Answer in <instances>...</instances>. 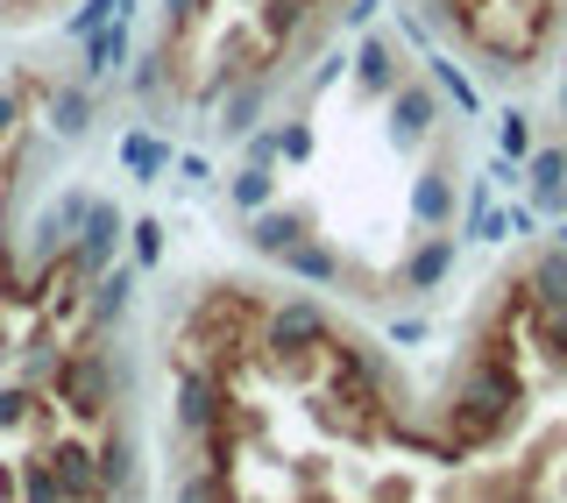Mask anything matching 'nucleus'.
I'll return each instance as SVG.
<instances>
[{
    "label": "nucleus",
    "instance_id": "1",
    "mask_svg": "<svg viewBox=\"0 0 567 503\" xmlns=\"http://www.w3.org/2000/svg\"><path fill=\"white\" fill-rule=\"evenodd\" d=\"M262 319H270V298H262L256 284H220V291H206L192 305L185 333H192V348L206 355V369H235L262 348Z\"/></svg>",
    "mask_w": 567,
    "mask_h": 503
},
{
    "label": "nucleus",
    "instance_id": "2",
    "mask_svg": "<svg viewBox=\"0 0 567 503\" xmlns=\"http://www.w3.org/2000/svg\"><path fill=\"white\" fill-rule=\"evenodd\" d=\"M333 340V312L319 298H277L270 319H262V355H270L277 376H291V383H312L319 376V355H327Z\"/></svg>",
    "mask_w": 567,
    "mask_h": 503
},
{
    "label": "nucleus",
    "instance_id": "3",
    "mask_svg": "<svg viewBox=\"0 0 567 503\" xmlns=\"http://www.w3.org/2000/svg\"><path fill=\"white\" fill-rule=\"evenodd\" d=\"M50 398L79 419H114L121 404V376H114V348L85 340V348H64V362L50 369Z\"/></svg>",
    "mask_w": 567,
    "mask_h": 503
},
{
    "label": "nucleus",
    "instance_id": "4",
    "mask_svg": "<svg viewBox=\"0 0 567 503\" xmlns=\"http://www.w3.org/2000/svg\"><path fill=\"white\" fill-rule=\"evenodd\" d=\"M440 121H447V93H440L433 79H404L398 93H390V142H398V150L425 142Z\"/></svg>",
    "mask_w": 567,
    "mask_h": 503
},
{
    "label": "nucleus",
    "instance_id": "5",
    "mask_svg": "<svg viewBox=\"0 0 567 503\" xmlns=\"http://www.w3.org/2000/svg\"><path fill=\"white\" fill-rule=\"evenodd\" d=\"M43 469H50V482L64 490V503H106L100 446H85V440H50V446H43Z\"/></svg>",
    "mask_w": 567,
    "mask_h": 503
},
{
    "label": "nucleus",
    "instance_id": "6",
    "mask_svg": "<svg viewBox=\"0 0 567 503\" xmlns=\"http://www.w3.org/2000/svg\"><path fill=\"white\" fill-rule=\"evenodd\" d=\"M177 433H213L220 425V411H227V390H220V376H213L206 362H192V369H177Z\"/></svg>",
    "mask_w": 567,
    "mask_h": 503
},
{
    "label": "nucleus",
    "instance_id": "7",
    "mask_svg": "<svg viewBox=\"0 0 567 503\" xmlns=\"http://www.w3.org/2000/svg\"><path fill=\"white\" fill-rule=\"evenodd\" d=\"M121 235H128L121 206H114V199H93V213H85V227H79V248H64V256H71V269H79V277H100V269L114 263Z\"/></svg>",
    "mask_w": 567,
    "mask_h": 503
},
{
    "label": "nucleus",
    "instance_id": "8",
    "mask_svg": "<svg viewBox=\"0 0 567 503\" xmlns=\"http://www.w3.org/2000/svg\"><path fill=\"white\" fill-rule=\"evenodd\" d=\"M135 291H142V263H106L93 277V291H85V319H93V333H114L121 319H128Z\"/></svg>",
    "mask_w": 567,
    "mask_h": 503
},
{
    "label": "nucleus",
    "instance_id": "9",
    "mask_svg": "<svg viewBox=\"0 0 567 503\" xmlns=\"http://www.w3.org/2000/svg\"><path fill=\"white\" fill-rule=\"evenodd\" d=\"M312 235V220H306V213H298V206H262V213H248V248H256V256H270V263H284V256H291V248L298 242H306Z\"/></svg>",
    "mask_w": 567,
    "mask_h": 503
},
{
    "label": "nucleus",
    "instance_id": "10",
    "mask_svg": "<svg viewBox=\"0 0 567 503\" xmlns=\"http://www.w3.org/2000/svg\"><path fill=\"white\" fill-rule=\"evenodd\" d=\"M518 291L532 298V312H567V248H532L525 256V284Z\"/></svg>",
    "mask_w": 567,
    "mask_h": 503
},
{
    "label": "nucleus",
    "instance_id": "11",
    "mask_svg": "<svg viewBox=\"0 0 567 503\" xmlns=\"http://www.w3.org/2000/svg\"><path fill=\"white\" fill-rule=\"evenodd\" d=\"M262 100H270V79H227L213 135H220V142H241L248 129H262Z\"/></svg>",
    "mask_w": 567,
    "mask_h": 503
},
{
    "label": "nucleus",
    "instance_id": "12",
    "mask_svg": "<svg viewBox=\"0 0 567 503\" xmlns=\"http://www.w3.org/2000/svg\"><path fill=\"white\" fill-rule=\"evenodd\" d=\"M398 85H404L398 50H390L383 35H362V43H354V93H362V100H390Z\"/></svg>",
    "mask_w": 567,
    "mask_h": 503
},
{
    "label": "nucleus",
    "instance_id": "13",
    "mask_svg": "<svg viewBox=\"0 0 567 503\" xmlns=\"http://www.w3.org/2000/svg\"><path fill=\"white\" fill-rule=\"evenodd\" d=\"M100 482H106V496H121V490H135V482H142V440H135V425H128V419H114V425H106V446H100Z\"/></svg>",
    "mask_w": 567,
    "mask_h": 503
},
{
    "label": "nucleus",
    "instance_id": "14",
    "mask_svg": "<svg viewBox=\"0 0 567 503\" xmlns=\"http://www.w3.org/2000/svg\"><path fill=\"white\" fill-rule=\"evenodd\" d=\"M454 256H461L454 235H419V248L398 269V284H404V291H440V284H447V269H454Z\"/></svg>",
    "mask_w": 567,
    "mask_h": 503
},
{
    "label": "nucleus",
    "instance_id": "15",
    "mask_svg": "<svg viewBox=\"0 0 567 503\" xmlns=\"http://www.w3.org/2000/svg\"><path fill=\"white\" fill-rule=\"evenodd\" d=\"M454 213H461L454 177H447V171H419V177H412V227L440 235V227H454Z\"/></svg>",
    "mask_w": 567,
    "mask_h": 503
},
{
    "label": "nucleus",
    "instance_id": "16",
    "mask_svg": "<svg viewBox=\"0 0 567 503\" xmlns=\"http://www.w3.org/2000/svg\"><path fill=\"white\" fill-rule=\"evenodd\" d=\"M171 164H177V150L156 129H128L121 135V171L135 177V185H156V177H171Z\"/></svg>",
    "mask_w": 567,
    "mask_h": 503
},
{
    "label": "nucleus",
    "instance_id": "17",
    "mask_svg": "<svg viewBox=\"0 0 567 503\" xmlns=\"http://www.w3.org/2000/svg\"><path fill=\"white\" fill-rule=\"evenodd\" d=\"M79 50H85V58H79V79L85 85H106L121 71V58H128V14H114V22H106L100 35H85Z\"/></svg>",
    "mask_w": 567,
    "mask_h": 503
},
{
    "label": "nucleus",
    "instance_id": "18",
    "mask_svg": "<svg viewBox=\"0 0 567 503\" xmlns=\"http://www.w3.org/2000/svg\"><path fill=\"white\" fill-rule=\"evenodd\" d=\"M284 269H291L298 284H319V291H333V284H348V263H341V248L333 242H319V235H306L284 256Z\"/></svg>",
    "mask_w": 567,
    "mask_h": 503
},
{
    "label": "nucleus",
    "instance_id": "19",
    "mask_svg": "<svg viewBox=\"0 0 567 503\" xmlns=\"http://www.w3.org/2000/svg\"><path fill=\"white\" fill-rule=\"evenodd\" d=\"M93 121H100V100H93V85H58V93H50V129H58L64 142H85L93 135Z\"/></svg>",
    "mask_w": 567,
    "mask_h": 503
},
{
    "label": "nucleus",
    "instance_id": "20",
    "mask_svg": "<svg viewBox=\"0 0 567 503\" xmlns=\"http://www.w3.org/2000/svg\"><path fill=\"white\" fill-rule=\"evenodd\" d=\"M425 79H433L440 85V93H447V106H454V114H483V85H475L468 79V71H461L454 58H440V50H425Z\"/></svg>",
    "mask_w": 567,
    "mask_h": 503
},
{
    "label": "nucleus",
    "instance_id": "21",
    "mask_svg": "<svg viewBox=\"0 0 567 503\" xmlns=\"http://www.w3.org/2000/svg\"><path fill=\"white\" fill-rule=\"evenodd\" d=\"M227 199H235L241 220H248V213H262V206H277V171H262V164L227 171Z\"/></svg>",
    "mask_w": 567,
    "mask_h": 503
},
{
    "label": "nucleus",
    "instance_id": "22",
    "mask_svg": "<svg viewBox=\"0 0 567 503\" xmlns=\"http://www.w3.org/2000/svg\"><path fill=\"white\" fill-rule=\"evenodd\" d=\"M171 43H156V50H142V64L128 71V93L142 100V106H156V100H164V85H171Z\"/></svg>",
    "mask_w": 567,
    "mask_h": 503
},
{
    "label": "nucleus",
    "instance_id": "23",
    "mask_svg": "<svg viewBox=\"0 0 567 503\" xmlns=\"http://www.w3.org/2000/svg\"><path fill=\"white\" fill-rule=\"evenodd\" d=\"M532 150H539V135H532L525 106H504V114H496V156H511V164H518V156H532Z\"/></svg>",
    "mask_w": 567,
    "mask_h": 503
},
{
    "label": "nucleus",
    "instance_id": "24",
    "mask_svg": "<svg viewBox=\"0 0 567 503\" xmlns=\"http://www.w3.org/2000/svg\"><path fill=\"white\" fill-rule=\"evenodd\" d=\"M35 419V383H0V433H29Z\"/></svg>",
    "mask_w": 567,
    "mask_h": 503
},
{
    "label": "nucleus",
    "instance_id": "25",
    "mask_svg": "<svg viewBox=\"0 0 567 503\" xmlns=\"http://www.w3.org/2000/svg\"><path fill=\"white\" fill-rule=\"evenodd\" d=\"M177 503H235V482L213 475V469H192L185 482H177Z\"/></svg>",
    "mask_w": 567,
    "mask_h": 503
},
{
    "label": "nucleus",
    "instance_id": "26",
    "mask_svg": "<svg viewBox=\"0 0 567 503\" xmlns=\"http://www.w3.org/2000/svg\"><path fill=\"white\" fill-rule=\"evenodd\" d=\"M128 242H135V263H142V269L164 263V220H135V227H128Z\"/></svg>",
    "mask_w": 567,
    "mask_h": 503
},
{
    "label": "nucleus",
    "instance_id": "27",
    "mask_svg": "<svg viewBox=\"0 0 567 503\" xmlns=\"http://www.w3.org/2000/svg\"><path fill=\"white\" fill-rule=\"evenodd\" d=\"M241 156H248V164H262V171H277L284 135H277V129H248V135H241Z\"/></svg>",
    "mask_w": 567,
    "mask_h": 503
},
{
    "label": "nucleus",
    "instance_id": "28",
    "mask_svg": "<svg viewBox=\"0 0 567 503\" xmlns=\"http://www.w3.org/2000/svg\"><path fill=\"white\" fill-rule=\"evenodd\" d=\"M50 206H58V220L71 227V235H79V227H85V213H93V192H85V185H64Z\"/></svg>",
    "mask_w": 567,
    "mask_h": 503
},
{
    "label": "nucleus",
    "instance_id": "29",
    "mask_svg": "<svg viewBox=\"0 0 567 503\" xmlns=\"http://www.w3.org/2000/svg\"><path fill=\"white\" fill-rule=\"evenodd\" d=\"M22 121H29L22 85H0V142H14V135H22Z\"/></svg>",
    "mask_w": 567,
    "mask_h": 503
},
{
    "label": "nucleus",
    "instance_id": "30",
    "mask_svg": "<svg viewBox=\"0 0 567 503\" xmlns=\"http://www.w3.org/2000/svg\"><path fill=\"white\" fill-rule=\"evenodd\" d=\"M377 8H383V0H341V8H333V29H348V35H362L369 22H377Z\"/></svg>",
    "mask_w": 567,
    "mask_h": 503
},
{
    "label": "nucleus",
    "instance_id": "31",
    "mask_svg": "<svg viewBox=\"0 0 567 503\" xmlns=\"http://www.w3.org/2000/svg\"><path fill=\"white\" fill-rule=\"evenodd\" d=\"M539 340H546V355L567 369V312H539Z\"/></svg>",
    "mask_w": 567,
    "mask_h": 503
},
{
    "label": "nucleus",
    "instance_id": "32",
    "mask_svg": "<svg viewBox=\"0 0 567 503\" xmlns=\"http://www.w3.org/2000/svg\"><path fill=\"white\" fill-rule=\"evenodd\" d=\"M284 156H291V164H306V156H312V129H306V121H284Z\"/></svg>",
    "mask_w": 567,
    "mask_h": 503
},
{
    "label": "nucleus",
    "instance_id": "33",
    "mask_svg": "<svg viewBox=\"0 0 567 503\" xmlns=\"http://www.w3.org/2000/svg\"><path fill=\"white\" fill-rule=\"evenodd\" d=\"M177 177H185V185H206V177H213V164H206V156L199 150H185V156H177V164H171Z\"/></svg>",
    "mask_w": 567,
    "mask_h": 503
},
{
    "label": "nucleus",
    "instance_id": "34",
    "mask_svg": "<svg viewBox=\"0 0 567 503\" xmlns=\"http://www.w3.org/2000/svg\"><path fill=\"white\" fill-rule=\"evenodd\" d=\"M539 220H546L539 206H511V235H525V242H532V235H539Z\"/></svg>",
    "mask_w": 567,
    "mask_h": 503
},
{
    "label": "nucleus",
    "instance_id": "35",
    "mask_svg": "<svg viewBox=\"0 0 567 503\" xmlns=\"http://www.w3.org/2000/svg\"><path fill=\"white\" fill-rule=\"evenodd\" d=\"M390 340H398V348H419V340H425V319H390Z\"/></svg>",
    "mask_w": 567,
    "mask_h": 503
},
{
    "label": "nucleus",
    "instance_id": "36",
    "mask_svg": "<svg viewBox=\"0 0 567 503\" xmlns=\"http://www.w3.org/2000/svg\"><path fill=\"white\" fill-rule=\"evenodd\" d=\"M333 79H341V58H319V71H312V93H327Z\"/></svg>",
    "mask_w": 567,
    "mask_h": 503
},
{
    "label": "nucleus",
    "instance_id": "37",
    "mask_svg": "<svg viewBox=\"0 0 567 503\" xmlns=\"http://www.w3.org/2000/svg\"><path fill=\"white\" fill-rule=\"evenodd\" d=\"M554 242H560V248H567V220H560V227H554Z\"/></svg>",
    "mask_w": 567,
    "mask_h": 503
},
{
    "label": "nucleus",
    "instance_id": "38",
    "mask_svg": "<svg viewBox=\"0 0 567 503\" xmlns=\"http://www.w3.org/2000/svg\"><path fill=\"white\" fill-rule=\"evenodd\" d=\"M560 114H567V79H560Z\"/></svg>",
    "mask_w": 567,
    "mask_h": 503
},
{
    "label": "nucleus",
    "instance_id": "39",
    "mask_svg": "<svg viewBox=\"0 0 567 503\" xmlns=\"http://www.w3.org/2000/svg\"><path fill=\"white\" fill-rule=\"evenodd\" d=\"M206 8H213V0H199V14H206Z\"/></svg>",
    "mask_w": 567,
    "mask_h": 503
}]
</instances>
